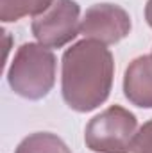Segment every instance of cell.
Masks as SVG:
<instances>
[{
	"label": "cell",
	"mask_w": 152,
	"mask_h": 153,
	"mask_svg": "<svg viewBox=\"0 0 152 153\" xmlns=\"http://www.w3.org/2000/svg\"><path fill=\"white\" fill-rule=\"evenodd\" d=\"M136 134V116L120 105H111L90 119L84 130V143L97 153H132Z\"/></svg>",
	"instance_id": "3957f363"
},
{
	"label": "cell",
	"mask_w": 152,
	"mask_h": 153,
	"mask_svg": "<svg viewBox=\"0 0 152 153\" xmlns=\"http://www.w3.org/2000/svg\"><path fill=\"white\" fill-rule=\"evenodd\" d=\"M14 153H72L66 143L50 132H36L27 135Z\"/></svg>",
	"instance_id": "ba28073f"
},
{
	"label": "cell",
	"mask_w": 152,
	"mask_h": 153,
	"mask_svg": "<svg viewBox=\"0 0 152 153\" xmlns=\"http://www.w3.org/2000/svg\"><path fill=\"white\" fill-rule=\"evenodd\" d=\"M132 153H152V119H149L136 134Z\"/></svg>",
	"instance_id": "9c48e42d"
},
{
	"label": "cell",
	"mask_w": 152,
	"mask_h": 153,
	"mask_svg": "<svg viewBox=\"0 0 152 153\" xmlns=\"http://www.w3.org/2000/svg\"><path fill=\"white\" fill-rule=\"evenodd\" d=\"M114 59L106 45L82 39L65 50L61 59V94L75 112H91L111 93Z\"/></svg>",
	"instance_id": "6da1fadb"
},
{
	"label": "cell",
	"mask_w": 152,
	"mask_h": 153,
	"mask_svg": "<svg viewBox=\"0 0 152 153\" xmlns=\"http://www.w3.org/2000/svg\"><path fill=\"white\" fill-rule=\"evenodd\" d=\"M131 27L129 13L116 4H95L81 20V34L102 45H116L129 36Z\"/></svg>",
	"instance_id": "5b68a950"
},
{
	"label": "cell",
	"mask_w": 152,
	"mask_h": 153,
	"mask_svg": "<svg viewBox=\"0 0 152 153\" xmlns=\"http://www.w3.org/2000/svg\"><path fill=\"white\" fill-rule=\"evenodd\" d=\"M81 5L75 0H56L43 14L32 20V34L47 48H63L81 30Z\"/></svg>",
	"instance_id": "277c9868"
},
{
	"label": "cell",
	"mask_w": 152,
	"mask_h": 153,
	"mask_svg": "<svg viewBox=\"0 0 152 153\" xmlns=\"http://www.w3.org/2000/svg\"><path fill=\"white\" fill-rule=\"evenodd\" d=\"M123 94L140 107L152 109V53L136 57L123 73Z\"/></svg>",
	"instance_id": "8992f818"
},
{
	"label": "cell",
	"mask_w": 152,
	"mask_h": 153,
	"mask_svg": "<svg viewBox=\"0 0 152 153\" xmlns=\"http://www.w3.org/2000/svg\"><path fill=\"white\" fill-rule=\"evenodd\" d=\"M54 2L56 0H0V20L11 23L25 16H39Z\"/></svg>",
	"instance_id": "52a82bcc"
},
{
	"label": "cell",
	"mask_w": 152,
	"mask_h": 153,
	"mask_svg": "<svg viewBox=\"0 0 152 153\" xmlns=\"http://www.w3.org/2000/svg\"><path fill=\"white\" fill-rule=\"evenodd\" d=\"M56 55L39 43H23L7 70L9 87L25 100L45 98L56 84Z\"/></svg>",
	"instance_id": "7a4b0ae2"
}]
</instances>
